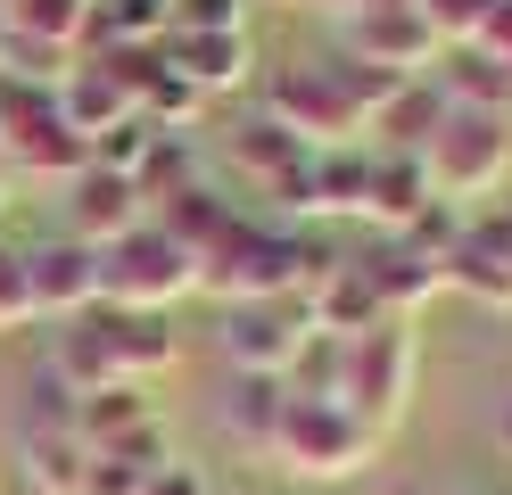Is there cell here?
<instances>
[{
	"label": "cell",
	"instance_id": "9c48e42d",
	"mask_svg": "<svg viewBox=\"0 0 512 495\" xmlns=\"http://www.w3.org/2000/svg\"><path fill=\"white\" fill-rule=\"evenodd\" d=\"M25 289H34V322H75L100 306V248H83V240H42V248H25Z\"/></svg>",
	"mask_w": 512,
	"mask_h": 495
},
{
	"label": "cell",
	"instance_id": "f1b7e54d",
	"mask_svg": "<svg viewBox=\"0 0 512 495\" xmlns=\"http://www.w3.org/2000/svg\"><path fill=\"white\" fill-rule=\"evenodd\" d=\"M166 471V462H157ZM157 471H141V462H100L91 454V479H83V495H149V479Z\"/></svg>",
	"mask_w": 512,
	"mask_h": 495
},
{
	"label": "cell",
	"instance_id": "d6986e66",
	"mask_svg": "<svg viewBox=\"0 0 512 495\" xmlns=\"http://www.w3.org/2000/svg\"><path fill=\"white\" fill-rule=\"evenodd\" d=\"M356 264L372 273V289H380V306H389V314H413L422 297H438V289H446V264H438V256H422V248H405V240L372 248V256H356Z\"/></svg>",
	"mask_w": 512,
	"mask_h": 495
},
{
	"label": "cell",
	"instance_id": "484cf974",
	"mask_svg": "<svg viewBox=\"0 0 512 495\" xmlns=\"http://www.w3.org/2000/svg\"><path fill=\"white\" fill-rule=\"evenodd\" d=\"M413 9H422V17H430V33H438L446 50H455V42H479V25L496 17V0H413Z\"/></svg>",
	"mask_w": 512,
	"mask_h": 495
},
{
	"label": "cell",
	"instance_id": "44dd1931",
	"mask_svg": "<svg viewBox=\"0 0 512 495\" xmlns=\"http://www.w3.org/2000/svg\"><path fill=\"white\" fill-rule=\"evenodd\" d=\"M438 116H446V91H438L430 75H413V83H397V91L372 108L364 132H380V149H422L430 132H438Z\"/></svg>",
	"mask_w": 512,
	"mask_h": 495
},
{
	"label": "cell",
	"instance_id": "4dcf8cb0",
	"mask_svg": "<svg viewBox=\"0 0 512 495\" xmlns=\"http://www.w3.org/2000/svg\"><path fill=\"white\" fill-rule=\"evenodd\" d=\"M149 495H207V479L190 471V462H166V471L149 479Z\"/></svg>",
	"mask_w": 512,
	"mask_h": 495
},
{
	"label": "cell",
	"instance_id": "ac0fdd59",
	"mask_svg": "<svg viewBox=\"0 0 512 495\" xmlns=\"http://www.w3.org/2000/svg\"><path fill=\"white\" fill-rule=\"evenodd\" d=\"M17 462H25V479H34V495H83V479H91V446L75 429H34L25 421L17 429Z\"/></svg>",
	"mask_w": 512,
	"mask_h": 495
},
{
	"label": "cell",
	"instance_id": "8fae6325",
	"mask_svg": "<svg viewBox=\"0 0 512 495\" xmlns=\"http://www.w3.org/2000/svg\"><path fill=\"white\" fill-rule=\"evenodd\" d=\"M149 223V198L133 174H108V165H83V174L67 182V240L83 248H108L124 240V231H141Z\"/></svg>",
	"mask_w": 512,
	"mask_h": 495
},
{
	"label": "cell",
	"instance_id": "7402d4cb",
	"mask_svg": "<svg viewBox=\"0 0 512 495\" xmlns=\"http://www.w3.org/2000/svg\"><path fill=\"white\" fill-rule=\"evenodd\" d=\"M281 405H290V388H281V380H265V372H240V388L223 396V438H232V446H248V454H273Z\"/></svg>",
	"mask_w": 512,
	"mask_h": 495
},
{
	"label": "cell",
	"instance_id": "6da1fadb",
	"mask_svg": "<svg viewBox=\"0 0 512 495\" xmlns=\"http://www.w3.org/2000/svg\"><path fill=\"white\" fill-rule=\"evenodd\" d=\"M83 165H91V149H83V132L58 116V83H34V75H9V66H0V174L67 190Z\"/></svg>",
	"mask_w": 512,
	"mask_h": 495
},
{
	"label": "cell",
	"instance_id": "4fadbf2b",
	"mask_svg": "<svg viewBox=\"0 0 512 495\" xmlns=\"http://www.w3.org/2000/svg\"><path fill=\"white\" fill-rule=\"evenodd\" d=\"M166 66L199 91V99H223V91H240L248 83V66H256V50H248V25L240 33H166Z\"/></svg>",
	"mask_w": 512,
	"mask_h": 495
},
{
	"label": "cell",
	"instance_id": "83f0119b",
	"mask_svg": "<svg viewBox=\"0 0 512 495\" xmlns=\"http://www.w3.org/2000/svg\"><path fill=\"white\" fill-rule=\"evenodd\" d=\"M34 322V289H25V256L0 248V330H25Z\"/></svg>",
	"mask_w": 512,
	"mask_h": 495
},
{
	"label": "cell",
	"instance_id": "ba28073f",
	"mask_svg": "<svg viewBox=\"0 0 512 495\" xmlns=\"http://www.w3.org/2000/svg\"><path fill=\"white\" fill-rule=\"evenodd\" d=\"M306 297H240L232 314H223V355L240 363V372H265V380H281L298 363V347H306Z\"/></svg>",
	"mask_w": 512,
	"mask_h": 495
},
{
	"label": "cell",
	"instance_id": "e0dca14e",
	"mask_svg": "<svg viewBox=\"0 0 512 495\" xmlns=\"http://www.w3.org/2000/svg\"><path fill=\"white\" fill-rule=\"evenodd\" d=\"M364 182H372V149L339 141L306 157V207L298 215H364Z\"/></svg>",
	"mask_w": 512,
	"mask_h": 495
},
{
	"label": "cell",
	"instance_id": "f546056e",
	"mask_svg": "<svg viewBox=\"0 0 512 495\" xmlns=\"http://www.w3.org/2000/svg\"><path fill=\"white\" fill-rule=\"evenodd\" d=\"M479 50H488L496 66H512V0H496V17L479 25Z\"/></svg>",
	"mask_w": 512,
	"mask_h": 495
},
{
	"label": "cell",
	"instance_id": "836d02e7",
	"mask_svg": "<svg viewBox=\"0 0 512 495\" xmlns=\"http://www.w3.org/2000/svg\"><path fill=\"white\" fill-rule=\"evenodd\" d=\"M438 495H488V487H438Z\"/></svg>",
	"mask_w": 512,
	"mask_h": 495
},
{
	"label": "cell",
	"instance_id": "8992f818",
	"mask_svg": "<svg viewBox=\"0 0 512 495\" xmlns=\"http://www.w3.org/2000/svg\"><path fill=\"white\" fill-rule=\"evenodd\" d=\"M75 438L100 454V462H141V471L174 462L166 454V421H157V405H149L141 380H116V388L75 396Z\"/></svg>",
	"mask_w": 512,
	"mask_h": 495
},
{
	"label": "cell",
	"instance_id": "e575fe53",
	"mask_svg": "<svg viewBox=\"0 0 512 495\" xmlns=\"http://www.w3.org/2000/svg\"><path fill=\"white\" fill-rule=\"evenodd\" d=\"M0 42H9V17H0Z\"/></svg>",
	"mask_w": 512,
	"mask_h": 495
},
{
	"label": "cell",
	"instance_id": "7a4b0ae2",
	"mask_svg": "<svg viewBox=\"0 0 512 495\" xmlns=\"http://www.w3.org/2000/svg\"><path fill=\"white\" fill-rule=\"evenodd\" d=\"M422 174H430V190L446 198V207H463V198H479V190H496L504 174H512V116H488V108H455L446 99V116H438V132L422 149Z\"/></svg>",
	"mask_w": 512,
	"mask_h": 495
},
{
	"label": "cell",
	"instance_id": "7c38bea8",
	"mask_svg": "<svg viewBox=\"0 0 512 495\" xmlns=\"http://www.w3.org/2000/svg\"><path fill=\"white\" fill-rule=\"evenodd\" d=\"M91 322H100V339H108V355H116L124 380L149 388L157 372H174V355H182L174 314H149V306H91Z\"/></svg>",
	"mask_w": 512,
	"mask_h": 495
},
{
	"label": "cell",
	"instance_id": "d4e9b609",
	"mask_svg": "<svg viewBox=\"0 0 512 495\" xmlns=\"http://www.w3.org/2000/svg\"><path fill=\"white\" fill-rule=\"evenodd\" d=\"M149 141H157V124L133 108L124 124H108L100 141H91V165H108V174H141V157H149Z\"/></svg>",
	"mask_w": 512,
	"mask_h": 495
},
{
	"label": "cell",
	"instance_id": "277c9868",
	"mask_svg": "<svg viewBox=\"0 0 512 495\" xmlns=\"http://www.w3.org/2000/svg\"><path fill=\"white\" fill-rule=\"evenodd\" d=\"M199 289V264H190V248L174 240L166 223H141L124 231V240L100 248V306H149V314H174V297Z\"/></svg>",
	"mask_w": 512,
	"mask_h": 495
},
{
	"label": "cell",
	"instance_id": "52a82bcc",
	"mask_svg": "<svg viewBox=\"0 0 512 495\" xmlns=\"http://www.w3.org/2000/svg\"><path fill=\"white\" fill-rule=\"evenodd\" d=\"M339 50L356 58V66H372V75L413 83V75H430V66H438L446 42L430 33L422 9H347L339 17Z\"/></svg>",
	"mask_w": 512,
	"mask_h": 495
},
{
	"label": "cell",
	"instance_id": "5bb4252c",
	"mask_svg": "<svg viewBox=\"0 0 512 495\" xmlns=\"http://www.w3.org/2000/svg\"><path fill=\"white\" fill-rule=\"evenodd\" d=\"M58 116H67V124L83 132V149H91L108 124H124V116H133V91H124L100 58H75L67 75H58Z\"/></svg>",
	"mask_w": 512,
	"mask_h": 495
},
{
	"label": "cell",
	"instance_id": "1f68e13d",
	"mask_svg": "<svg viewBox=\"0 0 512 495\" xmlns=\"http://www.w3.org/2000/svg\"><path fill=\"white\" fill-rule=\"evenodd\" d=\"M496 446H504V454H512V405H504V413H496Z\"/></svg>",
	"mask_w": 512,
	"mask_h": 495
},
{
	"label": "cell",
	"instance_id": "603a6c76",
	"mask_svg": "<svg viewBox=\"0 0 512 495\" xmlns=\"http://www.w3.org/2000/svg\"><path fill=\"white\" fill-rule=\"evenodd\" d=\"M50 372L67 380L75 396H91V388H116V380H124V372H116V355H108V339H100V322H91V314H75V322L58 330V339H50Z\"/></svg>",
	"mask_w": 512,
	"mask_h": 495
},
{
	"label": "cell",
	"instance_id": "3957f363",
	"mask_svg": "<svg viewBox=\"0 0 512 495\" xmlns=\"http://www.w3.org/2000/svg\"><path fill=\"white\" fill-rule=\"evenodd\" d=\"M380 454V429L356 421L331 396H290L281 405V429H273V462L298 479H356L364 462Z\"/></svg>",
	"mask_w": 512,
	"mask_h": 495
},
{
	"label": "cell",
	"instance_id": "30bf717a",
	"mask_svg": "<svg viewBox=\"0 0 512 495\" xmlns=\"http://www.w3.org/2000/svg\"><path fill=\"white\" fill-rule=\"evenodd\" d=\"M223 149H232V165L273 198V207H290V215L306 207V157H314V149L298 141V132H281L273 116H248V124L223 132Z\"/></svg>",
	"mask_w": 512,
	"mask_h": 495
},
{
	"label": "cell",
	"instance_id": "9a60e30c",
	"mask_svg": "<svg viewBox=\"0 0 512 495\" xmlns=\"http://www.w3.org/2000/svg\"><path fill=\"white\" fill-rule=\"evenodd\" d=\"M430 174H422V157L413 149H372V182H364V215L380 223V231H405L413 215L430 207Z\"/></svg>",
	"mask_w": 512,
	"mask_h": 495
},
{
	"label": "cell",
	"instance_id": "2e32d148",
	"mask_svg": "<svg viewBox=\"0 0 512 495\" xmlns=\"http://www.w3.org/2000/svg\"><path fill=\"white\" fill-rule=\"evenodd\" d=\"M430 83L455 99V108H488V116H512V66H496L479 42H455V50H438L430 66Z\"/></svg>",
	"mask_w": 512,
	"mask_h": 495
},
{
	"label": "cell",
	"instance_id": "ffe728a7",
	"mask_svg": "<svg viewBox=\"0 0 512 495\" xmlns=\"http://www.w3.org/2000/svg\"><path fill=\"white\" fill-rule=\"evenodd\" d=\"M446 289H471L479 306H512V256L496 248V231L488 223H463V240L446 248Z\"/></svg>",
	"mask_w": 512,
	"mask_h": 495
},
{
	"label": "cell",
	"instance_id": "cb8c5ba5",
	"mask_svg": "<svg viewBox=\"0 0 512 495\" xmlns=\"http://www.w3.org/2000/svg\"><path fill=\"white\" fill-rule=\"evenodd\" d=\"M133 182H141V198H149V207H166L174 190H190V149H182V132H157Z\"/></svg>",
	"mask_w": 512,
	"mask_h": 495
},
{
	"label": "cell",
	"instance_id": "5b68a950",
	"mask_svg": "<svg viewBox=\"0 0 512 495\" xmlns=\"http://www.w3.org/2000/svg\"><path fill=\"white\" fill-rule=\"evenodd\" d=\"M405 396H413V330H405V314H389V322H372V330H356V339H347L339 405L389 438V421L405 413Z\"/></svg>",
	"mask_w": 512,
	"mask_h": 495
},
{
	"label": "cell",
	"instance_id": "d6a6232c",
	"mask_svg": "<svg viewBox=\"0 0 512 495\" xmlns=\"http://www.w3.org/2000/svg\"><path fill=\"white\" fill-rule=\"evenodd\" d=\"M314 9H339V17H347V9H356V0H314Z\"/></svg>",
	"mask_w": 512,
	"mask_h": 495
},
{
	"label": "cell",
	"instance_id": "4316f807",
	"mask_svg": "<svg viewBox=\"0 0 512 495\" xmlns=\"http://www.w3.org/2000/svg\"><path fill=\"white\" fill-rule=\"evenodd\" d=\"M166 33H240L248 25V9L240 0H166Z\"/></svg>",
	"mask_w": 512,
	"mask_h": 495
}]
</instances>
